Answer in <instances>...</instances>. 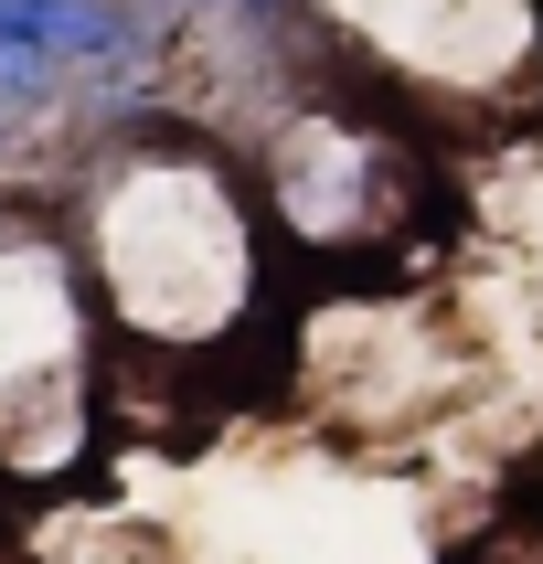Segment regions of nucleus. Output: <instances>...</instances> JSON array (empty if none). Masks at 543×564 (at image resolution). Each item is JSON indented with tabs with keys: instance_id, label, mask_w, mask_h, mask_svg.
<instances>
[{
	"instance_id": "obj_1",
	"label": "nucleus",
	"mask_w": 543,
	"mask_h": 564,
	"mask_svg": "<svg viewBox=\"0 0 543 564\" xmlns=\"http://www.w3.org/2000/svg\"><path fill=\"white\" fill-rule=\"evenodd\" d=\"M224 11H267V0H224Z\"/></svg>"
}]
</instances>
